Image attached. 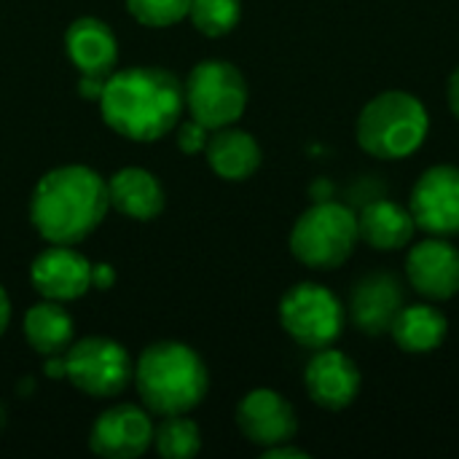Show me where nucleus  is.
<instances>
[{
    "label": "nucleus",
    "mask_w": 459,
    "mask_h": 459,
    "mask_svg": "<svg viewBox=\"0 0 459 459\" xmlns=\"http://www.w3.org/2000/svg\"><path fill=\"white\" fill-rule=\"evenodd\" d=\"M102 121L134 143L167 137L183 116V83L164 67H126L110 73L97 100Z\"/></svg>",
    "instance_id": "f257e3e1"
},
{
    "label": "nucleus",
    "mask_w": 459,
    "mask_h": 459,
    "mask_svg": "<svg viewBox=\"0 0 459 459\" xmlns=\"http://www.w3.org/2000/svg\"><path fill=\"white\" fill-rule=\"evenodd\" d=\"M108 207V180L91 167L65 164L38 180L30 221L48 245H78L97 231Z\"/></svg>",
    "instance_id": "f03ea898"
},
{
    "label": "nucleus",
    "mask_w": 459,
    "mask_h": 459,
    "mask_svg": "<svg viewBox=\"0 0 459 459\" xmlns=\"http://www.w3.org/2000/svg\"><path fill=\"white\" fill-rule=\"evenodd\" d=\"M134 387L151 414L172 417L194 411L207 390V366L196 350L180 342H156L134 363Z\"/></svg>",
    "instance_id": "7ed1b4c3"
},
{
    "label": "nucleus",
    "mask_w": 459,
    "mask_h": 459,
    "mask_svg": "<svg viewBox=\"0 0 459 459\" xmlns=\"http://www.w3.org/2000/svg\"><path fill=\"white\" fill-rule=\"evenodd\" d=\"M428 108L409 91H382L358 116V143L377 159H406L425 143Z\"/></svg>",
    "instance_id": "20e7f679"
},
{
    "label": "nucleus",
    "mask_w": 459,
    "mask_h": 459,
    "mask_svg": "<svg viewBox=\"0 0 459 459\" xmlns=\"http://www.w3.org/2000/svg\"><path fill=\"white\" fill-rule=\"evenodd\" d=\"M358 218L350 207L339 202L312 204L293 223L290 231V253L309 269L328 272L339 269L355 250Z\"/></svg>",
    "instance_id": "39448f33"
},
{
    "label": "nucleus",
    "mask_w": 459,
    "mask_h": 459,
    "mask_svg": "<svg viewBox=\"0 0 459 459\" xmlns=\"http://www.w3.org/2000/svg\"><path fill=\"white\" fill-rule=\"evenodd\" d=\"M183 97L191 118L204 124L207 129L231 126L247 108V81L231 62L204 59L199 62L186 83Z\"/></svg>",
    "instance_id": "423d86ee"
},
{
    "label": "nucleus",
    "mask_w": 459,
    "mask_h": 459,
    "mask_svg": "<svg viewBox=\"0 0 459 459\" xmlns=\"http://www.w3.org/2000/svg\"><path fill=\"white\" fill-rule=\"evenodd\" d=\"M280 323L296 344L317 352L333 347V342L342 336L344 307L325 285L301 282L282 296Z\"/></svg>",
    "instance_id": "0eeeda50"
},
{
    "label": "nucleus",
    "mask_w": 459,
    "mask_h": 459,
    "mask_svg": "<svg viewBox=\"0 0 459 459\" xmlns=\"http://www.w3.org/2000/svg\"><path fill=\"white\" fill-rule=\"evenodd\" d=\"M65 377L91 398H116L134 379L129 352L108 336H86L65 352Z\"/></svg>",
    "instance_id": "6e6552de"
},
{
    "label": "nucleus",
    "mask_w": 459,
    "mask_h": 459,
    "mask_svg": "<svg viewBox=\"0 0 459 459\" xmlns=\"http://www.w3.org/2000/svg\"><path fill=\"white\" fill-rule=\"evenodd\" d=\"M409 210L417 229L433 237L459 234V169L449 164L430 167L411 188Z\"/></svg>",
    "instance_id": "1a4fd4ad"
},
{
    "label": "nucleus",
    "mask_w": 459,
    "mask_h": 459,
    "mask_svg": "<svg viewBox=\"0 0 459 459\" xmlns=\"http://www.w3.org/2000/svg\"><path fill=\"white\" fill-rule=\"evenodd\" d=\"M153 430L145 406L116 403L94 420L89 446L105 459H137L151 449Z\"/></svg>",
    "instance_id": "9d476101"
},
{
    "label": "nucleus",
    "mask_w": 459,
    "mask_h": 459,
    "mask_svg": "<svg viewBox=\"0 0 459 459\" xmlns=\"http://www.w3.org/2000/svg\"><path fill=\"white\" fill-rule=\"evenodd\" d=\"M30 280L32 288L48 301H78L91 290V261L73 245H51L35 255Z\"/></svg>",
    "instance_id": "9b49d317"
},
{
    "label": "nucleus",
    "mask_w": 459,
    "mask_h": 459,
    "mask_svg": "<svg viewBox=\"0 0 459 459\" xmlns=\"http://www.w3.org/2000/svg\"><path fill=\"white\" fill-rule=\"evenodd\" d=\"M237 428L250 444L269 449V446L293 441L299 430V420H296L293 406L277 390L258 387V390H250L239 401Z\"/></svg>",
    "instance_id": "f8f14e48"
},
{
    "label": "nucleus",
    "mask_w": 459,
    "mask_h": 459,
    "mask_svg": "<svg viewBox=\"0 0 459 459\" xmlns=\"http://www.w3.org/2000/svg\"><path fill=\"white\" fill-rule=\"evenodd\" d=\"M406 277L430 301L455 299L459 293V250L444 237L422 239L406 255Z\"/></svg>",
    "instance_id": "ddd939ff"
},
{
    "label": "nucleus",
    "mask_w": 459,
    "mask_h": 459,
    "mask_svg": "<svg viewBox=\"0 0 459 459\" xmlns=\"http://www.w3.org/2000/svg\"><path fill=\"white\" fill-rule=\"evenodd\" d=\"M403 285L387 272L366 274L350 296V320L366 336L390 333L395 317L403 309Z\"/></svg>",
    "instance_id": "4468645a"
},
{
    "label": "nucleus",
    "mask_w": 459,
    "mask_h": 459,
    "mask_svg": "<svg viewBox=\"0 0 459 459\" xmlns=\"http://www.w3.org/2000/svg\"><path fill=\"white\" fill-rule=\"evenodd\" d=\"M304 385L309 398L328 411L347 409L360 393V371L355 360L333 347L317 350V355L307 363Z\"/></svg>",
    "instance_id": "2eb2a0df"
},
{
    "label": "nucleus",
    "mask_w": 459,
    "mask_h": 459,
    "mask_svg": "<svg viewBox=\"0 0 459 459\" xmlns=\"http://www.w3.org/2000/svg\"><path fill=\"white\" fill-rule=\"evenodd\" d=\"M65 51L78 73L110 75L118 59V40L102 19L81 16L65 32Z\"/></svg>",
    "instance_id": "dca6fc26"
},
{
    "label": "nucleus",
    "mask_w": 459,
    "mask_h": 459,
    "mask_svg": "<svg viewBox=\"0 0 459 459\" xmlns=\"http://www.w3.org/2000/svg\"><path fill=\"white\" fill-rule=\"evenodd\" d=\"M110 207L134 221H153L164 210V188L159 178L143 167H124L108 180Z\"/></svg>",
    "instance_id": "f3484780"
},
{
    "label": "nucleus",
    "mask_w": 459,
    "mask_h": 459,
    "mask_svg": "<svg viewBox=\"0 0 459 459\" xmlns=\"http://www.w3.org/2000/svg\"><path fill=\"white\" fill-rule=\"evenodd\" d=\"M204 159L210 169L223 180H247L261 167V145L245 129L221 126L210 132Z\"/></svg>",
    "instance_id": "a211bd4d"
},
{
    "label": "nucleus",
    "mask_w": 459,
    "mask_h": 459,
    "mask_svg": "<svg viewBox=\"0 0 459 459\" xmlns=\"http://www.w3.org/2000/svg\"><path fill=\"white\" fill-rule=\"evenodd\" d=\"M417 221L411 210L390 202L374 199L358 215V234L377 250H401L414 239Z\"/></svg>",
    "instance_id": "6ab92c4d"
},
{
    "label": "nucleus",
    "mask_w": 459,
    "mask_h": 459,
    "mask_svg": "<svg viewBox=\"0 0 459 459\" xmlns=\"http://www.w3.org/2000/svg\"><path fill=\"white\" fill-rule=\"evenodd\" d=\"M24 336L27 344L40 355H65L75 336V323L70 312L59 301L43 299L40 304L30 307L24 315Z\"/></svg>",
    "instance_id": "aec40b11"
},
{
    "label": "nucleus",
    "mask_w": 459,
    "mask_h": 459,
    "mask_svg": "<svg viewBox=\"0 0 459 459\" xmlns=\"http://www.w3.org/2000/svg\"><path fill=\"white\" fill-rule=\"evenodd\" d=\"M446 331H449L446 315L430 304L403 307L390 328L395 344L409 355H425L438 350L446 339Z\"/></svg>",
    "instance_id": "412c9836"
},
{
    "label": "nucleus",
    "mask_w": 459,
    "mask_h": 459,
    "mask_svg": "<svg viewBox=\"0 0 459 459\" xmlns=\"http://www.w3.org/2000/svg\"><path fill=\"white\" fill-rule=\"evenodd\" d=\"M153 444L164 459H191L202 449V433L186 414H172L153 430Z\"/></svg>",
    "instance_id": "4be33fe9"
},
{
    "label": "nucleus",
    "mask_w": 459,
    "mask_h": 459,
    "mask_svg": "<svg viewBox=\"0 0 459 459\" xmlns=\"http://www.w3.org/2000/svg\"><path fill=\"white\" fill-rule=\"evenodd\" d=\"M242 16V0H191L188 19L207 38L229 35Z\"/></svg>",
    "instance_id": "5701e85b"
},
{
    "label": "nucleus",
    "mask_w": 459,
    "mask_h": 459,
    "mask_svg": "<svg viewBox=\"0 0 459 459\" xmlns=\"http://www.w3.org/2000/svg\"><path fill=\"white\" fill-rule=\"evenodd\" d=\"M191 0H126V11L145 27H169L188 16Z\"/></svg>",
    "instance_id": "b1692460"
},
{
    "label": "nucleus",
    "mask_w": 459,
    "mask_h": 459,
    "mask_svg": "<svg viewBox=\"0 0 459 459\" xmlns=\"http://www.w3.org/2000/svg\"><path fill=\"white\" fill-rule=\"evenodd\" d=\"M210 132L212 129H207L196 118H188V121L178 124V148L183 153H204L207 140H210Z\"/></svg>",
    "instance_id": "393cba45"
},
{
    "label": "nucleus",
    "mask_w": 459,
    "mask_h": 459,
    "mask_svg": "<svg viewBox=\"0 0 459 459\" xmlns=\"http://www.w3.org/2000/svg\"><path fill=\"white\" fill-rule=\"evenodd\" d=\"M105 81H108V75H86V73H81V81H78V94L83 97V100H100V94H102V89H105Z\"/></svg>",
    "instance_id": "a878e982"
},
{
    "label": "nucleus",
    "mask_w": 459,
    "mask_h": 459,
    "mask_svg": "<svg viewBox=\"0 0 459 459\" xmlns=\"http://www.w3.org/2000/svg\"><path fill=\"white\" fill-rule=\"evenodd\" d=\"M113 280H116L113 266H108V264H91V288L108 290L113 285Z\"/></svg>",
    "instance_id": "bb28decb"
},
{
    "label": "nucleus",
    "mask_w": 459,
    "mask_h": 459,
    "mask_svg": "<svg viewBox=\"0 0 459 459\" xmlns=\"http://www.w3.org/2000/svg\"><path fill=\"white\" fill-rule=\"evenodd\" d=\"M264 457L266 459H307L309 455H307L304 449H296V446H290V441H288V444H277V446H269V449H264Z\"/></svg>",
    "instance_id": "cd10ccee"
},
{
    "label": "nucleus",
    "mask_w": 459,
    "mask_h": 459,
    "mask_svg": "<svg viewBox=\"0 0 459 459\" xmlns=\"http://www.w3.org/2000/svg\"><path fill=\"white\" fill-rule=\"evenodd\" d=\"M8 323H11V299H8L5 288L0 285V336L8 331Z\"/></svg>",
    "instance_id": "c85d7f7f"
},
{
    "label": "nucleus",
    "mask_w": 459,
    "mask_h": 459,
    "mask_svg": "<svg viewBox=\"0 0 459 459\" xmlns=\"http://www.w3.org/2000/svg\"><path fill=\"white\" fill-rule=\"evenodd\" d=\"M449 108H452V113L459 118V67L452 73V78H449Z\"/></svg>",
    "instance_id": "c756f323"
}]
</instances>
